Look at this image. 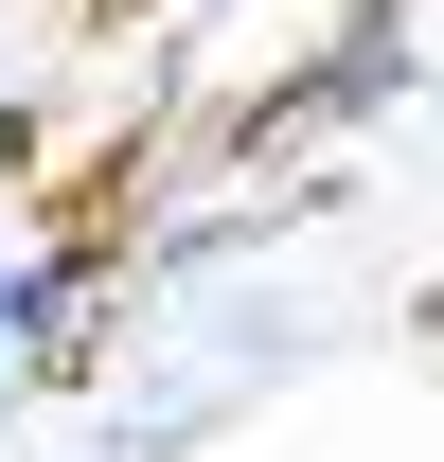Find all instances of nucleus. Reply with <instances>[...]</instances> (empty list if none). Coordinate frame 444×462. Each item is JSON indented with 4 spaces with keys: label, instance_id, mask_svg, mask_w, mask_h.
I'll use <instances>...</instances> for the list:
<instances>
[{
    "label": "nucleus",
    "instance_id": "nucleus-1",
    "mask_svg": "<svg viewBox=\"0 0 444 462\" xmlns=\"http://www.w3.org/2000/svg\"><path fill=\"white\" fill-rule=\"evenodd\" d=\"M391 89H409V36H391V0H356V18H338V54L284 71L267 107H249V143H267V125H356V107H391Z\"/></svg>",
    "mask_w": 444,
    "mask_h": 462
},
{
    "label": "nucleus",
    "instance_id": "nucleus-2",
    "mask_svg": "<svg viewBox=\"0 0 444 462\" xmlns=\"http://www.w3.org/2000/svg\"><path fill=\"white\" fill-rule=\"evenodd\" d=\"M107 285V267H89V249H18V267H0V374H18V356H54L71 338V302Z\"/></svg>",
    "mask_w": 444,
    "mask_h": 462
}]
</instances>
